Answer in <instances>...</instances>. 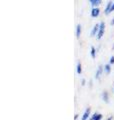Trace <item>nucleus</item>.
<instances>
[{"mask_svg": "<svg viewBox=\"0 0 114 120\" xmlns=\"http://www.w3.org/2000/svg\"><path fill=\"white\" fill-rule=\"evenodd\" d=\"M85 83H86V80H85V79H82V80H81V85H82V86H84Z\"/></svg>", "mask_w": 114, "mask_h": 120, "instance_id": "nucleus-15", "label": "nucleus"}, {"mask_svg": "<svg viewBox=\"0 0 114 120\" xmlns=\"http://www.w3.org/2000/svg\"><path fill=\"white\" fill-rule=\"evenodd\" d=\"M92 1H93V0H90V2H92Z\"/></svg>", "mask_w": 114, "mask_h": 120, "instance_id": "nucleus-20", "label": "nucleus"}, {"mask_svg": "<svg viewBox=\"0 0 114 120\" xmlns=\"http://www.w3.org/2000/svg\"><path fill=\"white\" fill-rule=\"evenodd\" d=\"M90 112H91V108H86V110L84 111V113H83L82 115V117H81V120H87V119H89L90 117Z\"/></svg>", "mask_w": 114, "mask_h": 120, "instance_id": "nucleus-4", "label": "nucleus"}, {"mask_svg": "<svg viewBox=\"0 0 114 120\" xmlns=\"http://www.w3.org/2000/svg\"><path fill=\"white\" fill-rule=\"evenodd\" d=\"M90 54H91V57L93 59L96 58V49L94 47H91V50H90Z\"/></svg>", "mask_w": 114, "mask_h": 120, "instance_id": "nucleus-10", "label": "nucleus"}, {"mask_svg": "<svg viewBox=\"0 0 114 120\" xmlns=\"http://www.w3.org/2000/svg\"><path fill=\"white\" fill-rule=\"evenodd\" d=\"M101 4V0H93L92 2H91V5L93 7H97Z\"/></svg>", "mask_w": 114, "mask_h": 120, "instance_id": "nucleus-11", "label": "nucleus"}, {"mask_svg": "<svg viewBox=\"0 0 114 120\" xmlns=\"http://www.w3.org/2000/svg\"><path fill=\"white\" fill-rule=\"evenodd\" d=\"M104 72V66H99L96 70V73H95V79H99L100 76L102 75V73Z\"/></svg>", "mask_w": 114, "mask_h": 120, "instance_id": "nucleus-2", "label": "nucleus"}, {"mask_svg": "<svg viewBox=\"0 0 114 120\" xmlns=\"http://www.w3.org/2000/svg\"><path fill=\"white\" fill-rule=\"evenodd\" d=\"M81 31H82V29H81V25H80V24H78L77 26H76V38H77V39L80 38Z\"/></svg>", "mask_w": 114, "mask_h": 120, "instance_id": "nucleus-8", "label": "nucleus"}, {"mask_svg": "<svg viewBox=\"0 0 114 120\" xmlns=\"http://www.w3.org/2000/svg\"><path fill=\"white\" fill-rule=\"evenodd\" d=\"M99 26H100V24H96V25H94V27L92 28V30H91V36H92V37L97 35L98 30H99Z\"/></svg>", "mask_w": 114, "mask_h": 120, "instance_id": "nucleus-7", "label": "nucleus"}, {"mask_svg": "<svg viewBox=\"0 0 114 120\" xmlns=\"http://www.w3.org/2000/svg\"><path fill=\"white\" fill-rule=\"evenodd\" d=\"M110 25H111V26H114V18H112L111 22H110Z\"/></svg>", "mask_w": 114, "mask_h": 120, "instance_id": "nucleus-16", "label": "nucleus"}, {"mask_svg": "<svg viewBox=\"0 0 114 120\" xmlns=\"http://www.w3.org/2000/svg\"><path fill=\"white\" fill-rule=\"evenodd\" d=\"M78 116H79V115H78V114H76V115H75V116H74V119H75V120H76V119H77V118H78Z\"/></svg>", "mask_w": 114, "mask_h": 120, "instance_id": "nucleus-18", "label": "nucleus"}, {"mask_svg": "<svg viewBox=\"0 0 114 120\" xmlns=\"http://www.w3.org/2000/svg\"><path fill=\"white\" fill-rule=\"evenodd\" d=\"M112 119H113V117H112V116H110V117H109V118H107L106 120H112Z\"/></svg>", "mask_w": 114, "mask_h": 120, "instance_id": "nucleus-19", "label": "nucleus"}, {"mask_svg": "<svg viewBox=\"0 0 114 120\" xmlns=\"http://www.w3.org/2000/svg\"><path fill=\"white\" fill-rule=\"evenodd\" d=\"M112 4H113V1H108L107 3V5H106L105 7V10H104V12H105V15H109V13L111 12V7H112Z\"/></svg>", "mask_w": 114, "mask_h": 120, "instance_id": "nucleus-5", "label": "nucleus"}, {"mask_svg": "<svg viewBox=\"0 0 114 120\" xmlns=\"http://www.w3.org/2000/svg\"><path fill=\"white\" fill-rule=\"evenodd\" d=\"M101 98H102V100H103L105 103H109V95H108L107 91H103V92H102Z\"/></svg>", "mask_w": 114, "mask_h": 120, "instance_id": "nucleus-6", "label": "nucleus"}, {"mask_svg": "<svg viewBox=\"0 0 114 120\" xmlns=\"http://www.w3.org/2000/svg\"><path fill=\"white\" fill-rule=\"evenodd\" d=\"M104 31H105V23L104 22H101L100 26H99V30H98V33H97V39L100 40L102 38V36L104 34Z\"/></svg>", "mask_w": 114, "mask_h": 120, "instance_id": "nucleus-1", "label": "nucleus"}, {"mask_svg": "<svg viewBox=\"0 0 114 120\" xmlns=\"http://www.w3.org/2000/svg\"><path fill=\"white\" fill-rule=\"evenodd\" d=\"M114 11V2H113V4H112V7H111V12H113Z\"/></svg>", "mask_w": 114, "mask_h": 120, "instance_id": "nucleus-17", "label": "nucleus"}, {"mask_svg": "<svg viewBox=\"0 0 114 120\" xmlns=\"http://www.w3.org/2000/svg\"><path fill=\"white\" fill-rule=\"evenodd\" d=\"M99 14H100V9L98 7H93V9L91 10V17L96 18L99 16Z\"/></svg>", "mask_w": 114, "mask_h": 120, "instance_id": "nucleus-3", "label": "nucleus"}, {"mask_svg": "<svg viewBox=\"0 0 114 120\" xmlns=\"http://www.w3.org/2000/svg\"><path fill=\"white\" fill-rule=\"evenodd\" d=\"M102 117H103V115L100 114V113H97V114H96V116H95V118H94L93 120H101V119H102Z\"/></svg>", "mask_w": 114, "mask_h": 120, "instance_id": "nucleus-13", "label": "nucleus"}, {"mask_svg": "<svg viewBox=\"0 0 114 120\" xmlns=\"http://www.w3.org/2000/svg\"><path fill=\"white\" fill-rule=\"evenodd\" d=\"M76 72H77V74H79V75L82 73V67H81V63H80V62L77 63V68H76Z\"/></svg>", "mask_w": 114, "mask_h": 120, "instance_id": "nucleus-12", "label": "nucleus"}, {"mask_svg": "<svg viewBox=\"0 0 114 120\" xmlns=\"http://www.w3.org/2000/svg\"><path fill=\"white\" fill-rule=\"evenodd\" d=\"M110 72H111V64L104 65V73L105 74H110Z\"/></svg>", "mask_w": 114, "mask_h": 120, "instance_id": "nucleus-9", "label": "nucleus"}, {"mask_svg": "<svg viewBox=\"0 0 114 120\" xmlns=\"http://www.w3.org/2000/svg\"><path fill=\"white\" fill-rule=\"evenodd\" d=\"M109 64H114V56H111L110 57V59H109Z\"/></svg>", "mask_w": 114, "mask_h": 120, "instance_id": "nucleus-14", "label": "nucleus"}]
</instances>
